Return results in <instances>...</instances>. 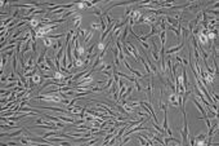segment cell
I'll list each match as a JSON object with an SVG mask.
<instances>
[{"label": "cell", "mask_w": 219, "mask_h": 146, "mask_svg": "<svg viewBox=\"0 0 219 146\" xmlns=\"http://www.w3.org/2000/svg\"><path fill=\"white\" fill-rule=\"evenodd\" d=\"M183 118H184V124H183V129H180V134L183 137V143L188 145V123H187V116H186V111H183Z\"/></svg>", "instance_id": "cell-1"}, {"label": "cell", "mask_w": 219, "mask_h": 146, "mask_svg": "<svg viewBox=\"0 0 219 146\" xmlns=\"http://www.w3.org/2000/svg\"><path fill=\"white\" fill-rule=\"evenodd\" d=\"M192 101H193V104L196 105V107H197V110L200 111V113H201L202 114V118H205V116H207V113H206V110H205V107L201 105V104H200L198 101H197V98L195 97V96H192Z\"/></svg>", "instance_id": "cell-2"}, {"label": "cell", "mask_w": 219, "mask_h": 146, "mask_svg": "<svg viewBox=\"0 0 219 146\" xmlns=\"http://www.w3.org/2000/svg\"><path fill=\"white\" fill-rule=\"evenodd\" d=\"M150 43H151V45L153 47V51H152V56H153L155 61H156V62H159V60H160V56H159V49H157V47H156V43H155V40H151Z\"/></svg>", "instance_id": "cell-3"}, {"label": "cell", "mask_w": 219, "mask_h": 146, "mask_svg": "<svg viewBox=\"0 0 219 146\" xmlns=\"http://www.w3.org/2000/svg\"><path fill=\"white\" fill-rule=\"evenodd\" d=\"M195 143L197 145H206V134L205 133H200L197 137H195Z\"/></svg>", "instance_id": "cell-4"}, {"label": "cell", "mask_w": 219, "mask_h": 146, "mask_svg": "<svg viewBox=\"0 0 219 146\" xmlns=\"http://www.w3.org/2000/svg\"><path fill=\"white\" fill-rule=\"evenodd\" d=\"M182 76H183V88H184V90H187V89H189V83H188V76H187V72H186V69L183 67V70H182Z\"/></svg>", "instance_id": "cell-5"}, {"label": "cell", "mask_w": 219, "mask_h": 146, "mask_svg": "<svg viewBox=\"0 0 219 146\" xmlns=\"http://www.w3.org/2000/svg\"><path fill=\"white\" fill-rule=\"evenodd\" d=\"M182 48H183V43H179V44L177 45V47H174V48H170V49L165 51V53H168V54H170V56H171V53L180 52V51H182Z\"/></svg>", "instance_id": "cell-6"}, {"label": "cell", "mask_w": 219, "mask_h": 146, "mask_svg": "<svg viewBox=\"0 0 219 146\" xmlns=\"http://www.w3.org/2000/svg\"><path fill=\"white\" fill-rule=\"evenodd\" d=\"M169 142H174L177 145H180L182 141L178 140V138H174V137H171V136H169V137H165V140H164V145H168Z\"/></svg>", "instance_id": "cell-7"}, {"label": "cell", "mask_w": 219, "mask_h": 146, "mask_svg": "<svg viewBox=\"0 0 219 146\" xmlns=\"http://www.w3.org/2000/svg\"><path fill=\"white\" fill-rule=\"evenodd\" d=\"M45 53H47V47H45L44 49H43V52L40 53V56H39V58H38V61H36V65H40V63H43L44 61H45V57H47V54H45Z\"/></svg>", "instance_id": "cell-8"}, {"label": "cell", "mask_w": 219, "mask_h": 146, "mask_svg": "<svg viewBox=\"0 0 219 146\" xmlns=\"http://www.w3.org/2000/svg\"><path fill=\"white\" fill-rule=\"evenodd\" d=\"M128 34H129V23L128 25H125L124 26V30H123V34H121V43H125V39H126V36H128Z\"/></svg>", "instance_id": "cell-9"}, {"label": "cell", "mask_w": 219, "mask_h": 146, "mask_svg": "<svg viewBox=\"0 0 219 146\" xmlns=\"http://www.w3.org/2000/svg\"><path fill=\"white\" fill-rule=\"evenodd\" d=\"M166 113H168V109H166V110H164V114H165V116H164V122H162V129L165 131V132L169 129V124H168V116H166Z\"/></svg>", "instance_id": "cell-10"}, {"label": "cell", "mask_w": 219, "mask_h": 146, "mask_svg": "<svg viewBox=\"0 0 219 146\" xmlns=\"http://www.w3.org/2000/svg\"><path fill=\"white\" fill-rule=\"evenodd\" d=\"M115 136V133H112V132H107L106 133V136H104V140H103V142H102V145H107V142L111 140L112 137Z\"/></svg>", "instance_id": "cell-11"}, {"label": "cell", "mask_w": 219, "mask_h": 146, "mask_svg": "<svg viewBox=\"0 0 219 146\" xmlns=\"http://www.w3.org/2000/svg\"><path fill=\"white\" fill-rule=\"evenodd\" d=\"M27 31H29V29H27V27H26V29H20V30H17L16 32L12 34V38H13V39H17V36H20L22 32H27Z\"/></svg>", "instance_id": "cell-12"}, {"label": "cell", "mask_w": 219, "mask_h": 146, "mask_svg": "<svg viewBox=\"0 0 219 146\" xmlns=\"http://www.w3.org/2000/svg\"><path fill=\"white\" fill-rule=\"evenodd\" d=\"M180 29H182V21L178 22V25H177V27H175V30H174V32H175V35H177V39H178V40L180 39Z\"/></svg>", "instance_id": "cell-13"}, {"label": "cell", "mask_w": 219, "mask_h": 146, "mask_svg": "<svg viewBox=\"0 0 219 146\" xmlns=\"http://www.w3.org/2000/svg\"><path fill=\"white\" fill-rule=\"evenodd\" d=\"M160 39H161V47H165V41H166V31H161V32H160Z\"/></svg>", "instance_id": "cell-14"}, {"label": "cell", "mask_w": 219, "mask_h": 146, "mask_svg": "<svg viewBox=\"0 0 219 146\" xmlns=\"http://www.w3.org/2000/svg\"><path fill=\"white\" fill-rule=\"evenodd\" d=\"M5 63H8V57H7L5 53H3V54H2V74H3L4 67H5Z\"/></svg>", "instance_id": "cell-15"}, {"label": "cell", "mask_w": 219, "mask_h": 146, "mask_svg": "<svg viewBox=\"0 0 219 146\" xmlns=\"http://www.w3.org/2000/svg\"><path fill=\"white\" fill-rule=\"evenodd\" d=\"M77 12V9L75 8V9H71V11H68V12H66L65 14H62V18H63V20H67V18L71 16V14H74V13H76Z\"/></svg>", "instance_id": "cell-16"}, {"label": "cell", "mask_w": 219, "mask_h": 146, "mask_svg": "<svg viewBox=\"0 0 219 146\" xmlns=\"http://www.w3.org/2000/svg\"><path fill=\"white\" fill-rule=\"evenodd\" d=\"M169 101L174 105V106H178V101H177V94L175 93H173V94H170L169 96Z\"/></svg>", "instance_id": "cell-17"}, {"label": "cell", "mask_w": 219, "mask_h": 146, "mask_svg": "<svg viewBox=\"0 0 219 146\" xmlns=\"http://www.w3.org/2000/svg\"><path fill=\"white\" fill-rule=\"evenodd\" d=\"M99 22H101V30L104 32L106 31V29H107V23L104 22V18L101 16V17H99Z\"/></svg>", "instance_id": "cell-18"}, {"label": "cell", "mask_w": 219, "mask_h": 146, "mask_svg": "<svg viewBox=\"0 0 219 146\" xmlns=\"http://www.w3.org/2000/svg\"><path fill=\"white\" fill-rule=\"evenodd\" d=\"M39 69L43 70V71H53V70H52V69H50L45 62H44V63H40V65H39Z\"/></svg>", "instance_id": "cell-19"}, {"label": "cell", "mask_w": 219, "mask_h": 146, "mask_svg": "<svg viewBox=\"0 0 219 146\" xmlns=\"http://www.w3.org/2000/svg\"><path fill=\"white\" fill-rule=\"evenodd\" d=\"M180 30L183 31V41H186L187 38H188V35H189V31L186 29V27H183V26H182V29H180Z\"/></svg>", "instance_id": "cell-20"}, {"label": "cell", "mask_w": 219, "mask_h": 146, "mask_svg": "<svg viewBox=\"0 0 219 146\" xmlns=\"http://www.w3.org/2000/svg\"><path fill=\"white\" fill-rule=\"evenodd\" d=\"M62 47H63V45H62V41H61V40H57L56 43H53V49H54V51H57L58 48L61 49Z\"/></svg>", "instance_id": "cell-21"}, {"label": "cell", "mask_w": 219, "mask_h": 146, "mask_svg": "<svg viewBox=\"0 0 219 146\" xmlns=\"http://www.w3.org/2000/svg\"><path fill=\"white\" fill-rule=\"evenodd\" d=\"M129 71H130V72H133V74H134V75H135V76H137V78H141V79H142V78H143V75H142V74H141V72H139V71H138V70H134V69H133V67H130V69H129Z\"/></svg>", "instance_id": "cell-22"}, {"label": "cell", "mask_w": 219, "mask_h": 146, "mask_svg": "<svg viewBox=\"0 0 219 146\" xmlns=\"http://www.w3.org/2000/svg\"><path fill=\"white\" fill-rule=\"evenodd\" d=\"M43 41H44L45 47H50L52 45V39H49V38H43Z\"/></svg>", "instance_id": "cell-23"}, {"label": "cell", "mask_w": 219, "mask_h": 146, "mask_svg": "<svg viewBox=\"0 0 219 146\" xmlns=\"http://www.w3.org/2000/svg\"><path fill=\"white\" fill-rule=\"evenodd\" d=\"M200 119H204V120H205V123H206V127H207V128H210V127H211V122H210V118L205 116V118H200Z\"/></svg>", "instance_id": "cell-24"}, {"label": "cell", "mask_w": 219, "mask_h": 146, "mask_svg": "<svg viewBox=\"0 0 219 146\" xmlns=\"http://www.w3.org/2000/svg\"><path fill=\"white\" fill-rule=\"evenodd\" d=\"M27 66H30V67H35V63H34V57H30L29 60H27Z\"/></svg>", "instance_id": "cell-25"}, {"label": "cell", "mask_w": 219, "mask_h": 146, "mask_svg": "<svg viewBox=\"0 0 219 146\" xmlns=\"http://www.w3.org/2000/svg\"><path fill=\"white\" fill-rule=\"evenodd\" d=\"M132 11H133V9L130 8V5H126V8H125V17H129Z\"/></svg>", "instance_id": "cell-26"}, {"label": "cell", "mask_w": 219, "mask_h": 146, "mask_svg": "<svg viewBox=\"0 0 219 146\" xmlns=\"http://www.w3.org/2000/svg\"><path fill=\"white\" fill-rule=\"evenodd\" d=\"M134 85H135V88H137V90H138V92H141V90H142V87H141V84H139L138 79L134 80Z\"/></svg>", "instance_id": "cell-27"}, {"label": "cell", "mask_w": 219, "mask_h": 146, "mask_svg": "<svg viewBox=\"0 0 219 146\" xmlns=\"http://www.w3.org/2000/svg\"><path fill=\"white\" fill-rule=\"evenodd\" d=\"M92 36H93V34H92V31H89L88 32V35L85 36V38H84V43H88L90 39H92Z\"/></svg>", "instance_id": "cell-28"}, {"label": "cell", "mask_w": 219, "mask_h": 146, "mask_svg": "<svg viewBox=\"0 0 219 146\" xmlns=\"http://www.w3.org/2000/svg\"><path fill=\"white\" fill-rule=\"evenodd\" d=\"M188 136H189V140H188V143H189V145H192V146H193V145H195V137H193V134H189V133H188Z\"/></svg>", "instance_id": "cell-29"}, {"label": "cell", "mask_w": 219, "mask_h": 146, "mask_svg": "<svg viewBox=\"0 0 219 146\" xmlns=\"http://www.w3.org/2000/svg\"><path fill=\"white\" fill-rule=\"evenodd\" d=\"M31 49H32V53H36V41L31 43Z\"/></svg>", "instance_id": "cell-30"}, {"label": "cell", "mask_w": 219, "mask_h": 146, "mask_svg": "<svg viewBox=\"0 0 219 146\" xmlns=\"http://www.w3.org/2000/svg\"><path fill=\"white\" fill-rule=\"evenodd\" d=\"M129 140H130V137H129V134H128V136H126V137H125L123 141H120V145H124V143H126V142L129 141Z\"/></svg>", "instance_id": "cell-31"}, {"label": "cell", "mask_w": 219, "mask_h": 146, "mask_svg": "<svg viewBox=\"0 0 219 146\" xmlns=\"http://www.w3.org/2000/svg\"><path fill=\"white\" fill-rule=\"evenodd\" d=\"M63 12H65V9H63V8H61V9H58V11H56V12H53L52 14H62Z\"/></svg>", "instance_id": "cell-32"}, {"label": "cell", "mask_w": 219, "mask_h": 146, "mask_svg": "<svg viewBox=\"0 0 219 146\" xmlns=\"http://www.w3.org/2000/svg\"><path fill=\"white\" fill-rule=\"evenodd\" d=\"M97 141H98V138L95 137V138H93V140H90V141H88V145H89V146H90V145H94V143H95Z\"/></svg>", "instance_id": "cell-33"}, {"label": "cell", "mask_w": 219, "mask_h": 146, "mask_svg": "<svg viewBox=\"0 0 219 146\" xmlns=\"http://www.w3.org/2000/svg\"><path fill=\"white\" fill-rule=\"evenodd\" d=\"M98 29H99L98 23H92V30H98Z\"/></svg>", "instance_id": "cell-34"}, {"label": "cell", "mask_w": 219, "mask_h": 146, "mask_svg": "<svg viewBox=\"0 0 219 146\" xmlns=\"http://www.w3.org/2000/svg\"><path fill=\"white\" fill-rule=\"evenodd\" d=\"M36 123H38V124H43L44 123V119H38V120H36Z\"/></svg>", "instance_id": "cell-35"}, {"label": "cell", "mask_w": 219, "mask_h": 146, "mask_svg": "<svg viewBox=\"0 0 219 146\" xmlns=\"http://www.w3.org/2000/svg\"><path fill=\"white\" fill-rule=\"evenodd\" d=\"M5 4H7V3L4 2V0H3V2H2V8H4V7H5Z\"/></svg>", "instance_id": "cell-36"}]
</instances>
